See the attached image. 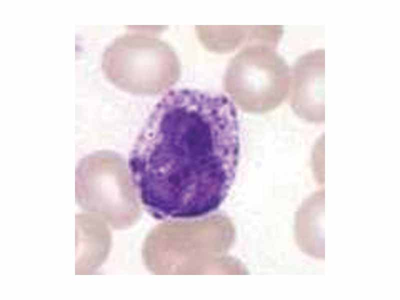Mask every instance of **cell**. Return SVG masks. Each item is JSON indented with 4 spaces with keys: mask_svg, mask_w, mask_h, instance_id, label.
Returning <instances> with one entry per match:
<instances>
[{
    "mask_svg": "<svg viewBox=\"0 0 400 300\" xmlns=\"http://www.w3.org/2000/svg\"><path fill=\"white\" fill-rule=\"evenodd\" d=\"M324 190L316 192L305 200L298 210L296 234L299 246L306 254L324 259Z\"/></svg>",
    "mask_w": 400,
    "mask_h": 300,
    "instance_id": "5",
    "label": "cell"
},
{
    "mask_svg": "<svg viewBox=\"0 0 400 300\" xmlns=\"http://www.w3.org/2000/svg\"><path fill=\"white\" fill-rule=\"evenodd\" d=\"M106 78L120 88L136 92H156L172 85L180 75L178 58L161 40L124 36L112 44L102 58Z\"/></svg>",
    "mask_w": 400,
    "mask_h": 300,
    "instance_id": "2",
    "label": "cell"
},
{
    "mask_svg": "<svg viewBox=\"0 0 400 300\" xmlns=\"http://www.w3.org/2000/svg\"><path fill=\"white\" fill-rule=\"evenodd\" d=\"M324 50L306 52L298 58L290 70L291 106L301 118L324 122Z\"/></svg>",
    "mask_w": 400,
    "mask_h": 300,
    "instance_id": "4",
    "label": "cell"
},
{
    "mask_svg": "<svg viewBox=\"0 0 400 300\" xmlns=\"http://www.w3.org/2000/svg\"><path fill=\"white\" fill-rule=\"evenodd\" d=\"M236 108L226 96L182 88L158 102L129 155L132 178L158 219H192L222 203L240 154Z\"/></svg>",
    "mask_w": 400,
    "mask_h": 300,
    "instance_id": "1",
    "label": "cell"
},
{
    "mask_svg": "<svg viewBox=\"0 0 400 300\" xmlns=\"http://www.w3.org/2000/svg\"><path fill=\"white\" fill-rule=\"evenodd\" d=\"M290 70L270 46H246L230 60L223 86L244 110L267 111L281 104L289 92Z\"/></svg>",
    "mask_w": 400,
    "mask_h": 300,
    "instance_id": "3",
    "label": "cell"
}]
</instances>
